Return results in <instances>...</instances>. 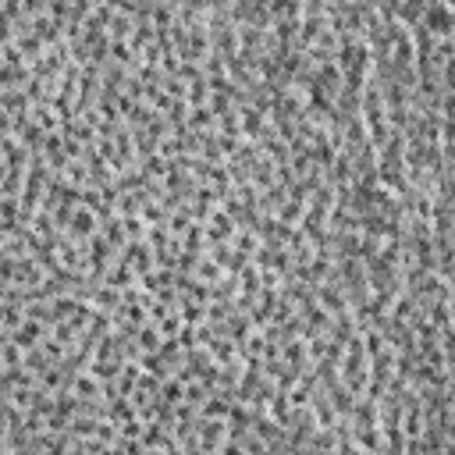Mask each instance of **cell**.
<instances>
[{
	"instance_id": "6da1fadb",
	"label": "cell",
	"mask_w": 455,
	"mask_h": 455,
	"mask_svg": "<svg viewBox=\"0 0 455 455\" xmlns=\"http://www.w3.org/2000/svg\"><path fill=\"white\" fill-rule=\"evenodd\" d=\"M11 338H15V345L18 349H36L39 345V338H43V320H32V317H25L15 331H11Z\"/></svg>"
},
{
	"instance_id": "7a4b0ae2",
	"label": "cell",
	"mask_w": 455,
	"mask_h": 455,
	"mask_svg": "<svg viewBox=\"0 0 455 455\" xmlns=\"http://www.w3.org/2000/svg\"><path fill=\"white\" fill-rule=\"evenodd\" d=\"M68 220H72V232H75V235H86V239L96 235V210H79V213L68 217Z\"/></svg>"
},
{
	"instance_id": "3957f363",
	"label": "cell",
	"mask_w": 455,
	"mask_h": 455,
	"mask_svg": "<svg viewBox=\"0 0 455 455\" xmlns=\"http://www.w3.org/2000/svg\"><path fill=\"white\" fill-rule=\"evenodd\" d=\"M139 338H143V345H146V349H153V345H157V331H153V327L139 331Z\"/></svg>"
}]
</instances>
